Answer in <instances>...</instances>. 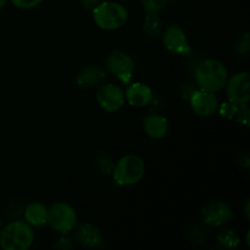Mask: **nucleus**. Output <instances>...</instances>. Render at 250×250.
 <instances>
[{
  "mask_svg": "<svg viewBox=\"0 0 250 250\" xmlns=\"http://www.w3.org/2000/svg\"><path fill=\"white\" fill-rule=\"evenodd\" d=\"M95 164H97L98 171L100 173H103V175H110L112 172V170H114L115 166L112 158L109 154L105 153V151H102V153L98 154L97 158H95Z\"/></svg>",
  "mask_w": 250,
  "mask_h": 250,
  "instance_id": "19",
  "label": "nucleus"
},
{
  "mask_svg": "<svg viewBox=\"0 0 250 250\" xmlns=\"http://www.w3.org/2000/svg\"><path fill=\"white\" fill-rule=\"evenodd\" d=\"M48 225L60 234H68L77 225V214L67 203L58 202L48 208Z\"/></svg>",
  "mask_w": 250,
  "mask_h": 250,
  "instance_id": "5",
  "label": "nucleus"
},
{
  "mask_svg": "<svg viewBox=\"0 0 250 250\" xmlns=\"http://www.w3.org/2000/svg\"><path fill=\"white\" fill-rule=\"evenodd\" d=\"M33 242V227L21 220L10 222L0 232V247L4 250H27Z\"/></svg>",
  "mask_w": 250,
  "mask_h": 250,
  "instance_id": "2",
  "label": "nucleus"
},
{
  "mask_svg": "<svg viewBox=\"0 0 250 250\" xmlns=\"http://www.w3.org/2000/svg\"><path fill=\"white\" fill-rule=\"evenodd\" d=\"M249 205H250L249 200H247V203H246V208H244V214H246V217H247V220H249V219H250V212H249Z\"/></svg>",
  "mask_w": 250,
  "mask_h": 250,
  "instance_id": "27",
  "label": "nucleus"
},
{
  "mask_svg": "<svg viewBox=\"0 0 250 250\" xmlns=\"http://www.w3.org/2000/svg\"><path fill=\"white\" fill-rule=\"evenodd\" d=\"M144 132L151 139H163L168 132V122L163 115L150 114L143 120Z\"/></svg>",
  "mask_w": 250,
  "mask_h": 250,
  "instance_id": "15",
  "label": "nucleus"
},
{
  "mask_svg": "<svg viewBox=\"0 0 250 250\" xmlns=\"http://www.w3.org/2000/svg\"><path fill=\"white\" fill-rule=\"evenodd\" d=\"M170 0H142L144 10L146 12H156L159 14L167 6Z\"/></svg>",
  "mask_w": 250,
  "mask_h": 250,
  "instance_id": "21",
  "label": "nucleus"
},
{
  "mask_svg": "<svg viewBox=\"0 0 250 250\" xmlns=\"http://www.w3.org/2000/svg\"><path fill=\"white\" fill-rule=\"evenodd\" d=\"M194 80L199 89L217 93L222 90L229 80V72L224 62L216 59H205L197 65Z\"/></svg>",
  "mask_w": 250,
  "mask_h": 250,
  "instance_id": "1",
  "label": "nucleus"
},
{
  "mask_svg": "<svg viewBox=\"0 0 250 250\" xmlns=\"http://www.w3.org/2000/svg\"><path fill=\"white\" fill-rule=\"evenodd\" d=\"M163 44L173 54H188L190 51L187 33L178 24H171L164 29Z\"/></svg>",
  "mask_w": 250,
  "mask_h": 250,
  "instance_id": "11",
  "label": "nucleus"
},
{
  "mask_svg": "<svg viewBox=\"0 0 250 250\" xmlns=\"http://www.w3.org/2000/svg\"><path fill=\"white\" fill-rule=\"evenodd\" d=\"M54 248L56 249H61V250H68V249H73L75 248V243L71 238H68L66 234H62L60 238L56 241V243H54Z\"/></svg>",
  "mask_w": 250,
  "mask_h": 250,
  "instance_id": "24",
  "label": "nucleus"
},
{
  "mask_svg": "<svg viewBox=\"0 0 250 250\" xmlns=\"http://www.w3.org/2000/svg\"><path fill=\"white\" fill-rule=\"evenodd\" d=\"M92 12L95 24L104 31H116L124 27L128 19L126 7L115 1L99 2Z\"/></svg>",
  "mask_w": 250,
  "mask_h": 250,
  "instance_id": "3",
  "label": "nucleus"
},
{
  "mask_svg": "<svg viewBox=\"0 0 250 250\" xmlns=\"http://www.w3.org/2000/svg\"><path fill=\"white\" fill-rule=\"evenodd\" d=\"M105 68L124 84H129L136 71V63L131 55L122 50H114L107 55Z\"/></svg>",
  "mask_w": 250,
  "mask_h": 250,
  "instance_id": "6",
  "label": "nucleus"
},
{
  "mask_svg": "<svg viewBox=\"0 0 250 250\" xmlns=\"http://www.w3.org/2000/svg\"><path fill=\"white\" fill-rule=\"evenodd\" d=\"M23 216L31 227H43L48 224V207L41 202H32L24 209Z\"/></svg>",
  "mask_w": 250,
  "mask_h": 250,
  "instance_id": "17",
  "label": "nucleus"
},
{
  "mask_svg": "<svg viewBox=\"0 0 250 250\" xmlns=\"http://www.w3.org/2000/svg\"><path fill=\"white\" fill-rule=\"evenodd\" d=\"M217 242L224 248H237L239 246V238L232 229H225L217 236Z\"/></svg>",
  "mask_w": 250,
  "mask_h": 250,
  "instance_id": "20",
  "label": "nucleus"
},
{
  "mask_svg": "<svg viewBox=\"0 0 250 250\" xmlns=\"http://www.w3.org/2000/svg\"><path fill=\"white\" fill-rule=\"evenodd\" d=\"M7 1H9V0H0V10L4 9V7L6 6Z\"/></svg>",
  "mask_w": 250,
  "mask_h": 250,
  "instance_id": "28",
  "label": "nucleus"
},
{
  "mask_svg": "<svg viewBox=\"0 0 250 250\" xmlns=\"http://www.w3.org/2000/svg\"><path fill=\"white\" fill-rule=\"evenodd\" d=\"M163 20L156 12H146L143 20V31L149 37H158L163 32Z\"/></svg>",
  "mask_w": 250,
  "mask_h": 250,
  "instance_id": "18",
  "label": "nucleus"
},
{
  "mask_svg": "<svg viewBox=\"0 0 250 250\" xmlns=\"http://www.w3.org/2000/svg\"><path fill=\"white\" fill-rule=\"evenodd\" d=\"M106 77L104 68L97 65H89L83 67L76 76V83L83 89H90L100 84Z\"/></svg>",
  "mask_w": 250,
  "mask_h": 250,
  "instance_id": "14",
  "label": "nucleus"
},
{
  "mask_svg": "<svg viewBox=\"0 0 250 250\" xmlns=\"http://www.w3.org/2000/svg\"><path fill=\"white\" fill-rule=\"evenodd\" d=\"M80 2L85 10H90V11H92V10L99 4L100 0H80Z\"/></svg>",
  "mask_w": 250,
  "mask_h": 250,
  "instance_id": "26",
  "label": "nucleus"
},
{
  "mask_svg": "<svg viewBox=\"0 0 250 250\" xmlns=\"http://www.w3.org/2000/svg\"><path fill=\"white\" fill-rule=\"evenodd\" d=\"M190 106L195 115L199 117H210L219 111L220 102L216 93L203 89H195L189 98Z\"/></svg>",
  "mask_w": 250,
  "mask_h": 250,
  "instance_id": "9",
  "label": "nucleus"
},
{
  "mask_svg": "<svg viewBox=\"0 0 250 250\" xmlns=\"http://www.w3.org/2000/svg\"><path fill=\"white\" fill-rule=\"evenodd\" d=\"M10 1H11L12 5L16 6L17 9L29 10L41 5L42 2H43V0H10Z\"/></svg>",
  "mask_w": 250,
  "mask_h": 250,
  "instance_id": "23",
  "label": "nucleus"
},
{
  "mask_svg": "<svg viewBox=\"0 0 250 250\" xmlns=\"http://www.w3.org/2000/svg\"><path fill=\"white\" fill-rule=\"evenodd\" d=\"M189 233H190V239L195 242H203V239H204L205 237L204 229H200V227L198 226L193 227V229L189 231Z\"/></svg>",
  "mask_w": 250,
  "mask_h": 250,
  "instance_id": "25",
  "label": "nucleus"
},
{
  "mask_svg": "<svg viewBox=\"0 0 250 250\" xmlns=\"http://www.w3.org/2000/svg\"><path fill=\"white\" fill-rule=\"evenodd\" d=\"M234 50H236V53L238 54V55H242V56L248 55L250 50V37L248 32H246L243 36L239 37L238 41L234 43Z\"/></svg>",
  "mask_w": 250,
  "mask_h": 250,
  "instance_id": "22",
  "label": "nucleus"
},
{
  "mask_svg": "<svg viewBox=\"0 0 250 250\" xmlns=\"http://www.w3.org/2000/svg\"><path fill=\"white\" fill-rule=\"evenodd\" d=\"M111 173L116 185L121 187L133 186L143 180L146 175V164L139 156L128 154L122 156L115 164Z\"/></svg>",
  "mask_w": 250,
  "mask_h": 250,
  "instance_id": "4",
  "label": "nucleus"
},
{
  "mask_svg": "<svg viewBox=\"0 0 250 250\" xmlns=\"http://www.w3.org/2000/svg\"><path fill=\"white\" fill-rule=\"evenodd\" d=\"M229 100L239 104H248L250 100V75L248 71L237 72L226 82Z\"/></svg>",
  "mask_w": 250,
  "mask_h": 250,
  "instance_id": "8",
  "label": "nucleus"
},
{
  "mask_svg": "<svg viewBox=\"0 0 250 250\" xmlns=\"http://www.w3.org/2000/svg\"><path fill=\"white\" fill-rule=\"evenodd\" d=\"M95 97H97L99 106L106 112L119 111L126 102L124 89L114 83H106V84L100 85Z\"/></svg>",
  "mask_w": 250,
  "mask_h": 250,
  "instance_id": "7",
  "label": "nucleus"
},
{
  "mask_svg": "<svg viewBox=\"0 0 250 250\" xmlns=\"http://www.w3.org/2000/svg\"><path fill=\"white\" fill-rule=\"evenodd\" d=\"M202 219L208 226L221 227L233 219V211L227 203L215 200L205 205L202 210Z\"/></svg>",
  "mask_w": 250,
  "mask_h": 250,
  "instance_id": "10",
  "label": "nucleus"
},
{
  "mask_svg": "<svg viewBox=\"0 0 250 250\" xmlns=\"http://www.w3.org/2000/svg\"><path fill=\"white\" fill-rule=\"evenodd\" d=\"M73 241L88 249L99 248L104 242L102 229L89 222L76 225L73 229Z\"/></svg>",
  "mask_w": 250,
  "mask_h": 250,
  "instance_id": "12",
  "label": "nucleus"
},
{
  "mask_svg": "<svg viewBox=\"0 0 250 250\" xmlns=\"http://www.w3.org/2000/svg\"><path fill=\"white\" fill-rule=\"evenodd\" d=\"M125 99L131 106L144 107L153 100V90L146 83H129L128 88L125 92Z\"/></svg>",
  "mask_w": 250,
  "mask_h": 250,
  "instance_id": "13",
  "label": "nucleus"
},
{
  "mask_svg": "<svg viewBox=\"0 0 250 250\" xmlns=\"http://www.w3.org/2000/svg\"><path fill=\"white\" fill-rule=\"evenodd\" d=\"M219 111L225 119L236 120L238 124L248 126L249 125V106L248 104H239L229 100L220 105Z\"/></svg>",
  "mask_w": 250,
  "mask_h": 250,
  "instance_id": "16",
  "label": "nucleus"
}]
</instances>
